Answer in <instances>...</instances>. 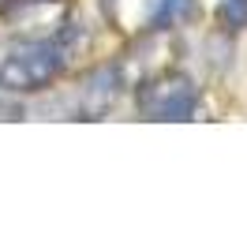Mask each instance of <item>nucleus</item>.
I'll use <instances>...</instances> for the list:
<instances>
[{
  "label": "nucleus",
  "mask_w": 247,
  "mask_h": 251,
  "mask_svg": "<svg viewBox=\"0 0 247 251\" xmlns=\"http://www.w3.org/2000/svg\"><path fill=\"white\" fill-rule=\"evenodd\" d=\"M72 64V45L64 38L26 42L0 60V90L4 94H34L56 83Z\"/></svg>",
  "instance_id": "obj_1"
},
{
  "label": "nucleus",
  "mask_w": 247,
  "mask_h": 251,
  "mask_svg": "<svg viewBox=\"0 0 247 251\" xmlns=\"http://www.w3.org/2000/svg\"><path fill=\"white\" fill-rule=\"evenodd\" d=\"M135 105L146 120H191L198 109V86L187 72H161L139 86Z\"/></svg>",
  "instance_id": "obj_2"
},
{
  "label": "nucleus",
  "mask_w": 247,
  "mask_h": 251,
  "mask_svg": "<svg viewBox=\"0 0 247 251\" xmlns=\"http://www.w3.org/2000/svg\"><path fill=\"white\" fill-rule=\"evenodd\" d=\"M120 94H124V72L116 68V64L98 68V72L86 79V86H82V116H86V120L105 116L116 105Z\"/></svg>",
  "instance_id": "obj_3"
},
{
  "label": "nucleus",
  "mask_w": 247,
  "mask_h": 251,
  "mask_svg": "<svg viewBox=\"0 0 247 251\" xmlns=\"http://www.w3.org/2000/svg\"><path fill=\"white\" fill-rule=\"evenodd\" d=\"M214 15L228 34H240L247 26V0H214Z\"/></svg>",
  "instance_id": "obj_4"
}]
</instances>
